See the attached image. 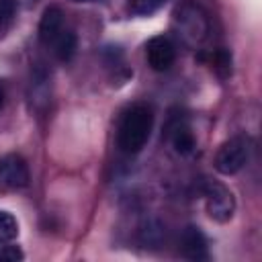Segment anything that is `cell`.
<instances>
[{
  "instance_id": "obj_1",
  "label": "cell",
  "mask_w": 262,
  "mask_h": 262,
  "mask_svg": "<svg viewBox=\"0 0 262 262\" xmlns=\"http://www.w3.org/2000/svg\"><path fill=\"white\" fill-rule=\"evenodd\" d=\"M154 127V113L151 106L139 102L129 106L119 123V131H117V143L121 147V151L125 154H137L145 147L149 133Z\"/></svg>"
},
{
  "instance_id": "obj_2",
  "label": "cell",
  "mask_w": 262,
  "mask_h": 262,
  "mask_svg": "<svg viewBox=\"0 0 262 262\" xmlns=\"http://www.w3.org/2000/svg\"><path fill=\"white\" fill-rule=\"evenodd\" d=\"M172 27L176 37L186 47H192V49L201 47L211 33V20L207 10L192 0H184L182 4L176 6L172 16Z\"/></svg>"
},
{
  "instance_id": "obj_3",
  "label": "cell",
  "mask_w": 262,
  "mask_h": 262,
  "mask_svg": "<svg viewBox=\"0 0 262 262\" xmlns=\"http://www.w3.org/2000/svg\"><path fill=\"white\" fill-rule=\"evenodd\" d=\"M201 194L205 199V207H207V213L211 219L225 223L233 217L235 201H233L231 190L225 184H221L217 180H203Z\"/></svg>"
},
{
  "instance_id": "obj_4",
  "label": "cell",
  "mask_w": 262,
  "mask_h": 262,
  "mask_svg": "<svg viewBox=\"0 0 262 262\" xmlns=\"http://www.w3.org/2000/svg\"><path fill=\"white\" fill-rule=\"evenodd\" d=\"M250 158V141L244 135H235L231 139H227L225 143H221V147L215 154V168L217 172L231 176L237 174Z\"/></svg>"
},
{
  "instance_id": "obj_5",
  "label": "cell",
  "mask_w": 262,
  "mask_h": 262,
  "mask_svg": "<svg viewBox=\"0 0 262 262\" xmlns=\"http://www.w3.org/2000/svg\"><path fill=\"white\" fill-rule=\"evenodd\" d=\"M29 184V166L18 154H6L0 158V186L18 190Z\"/></svg>"
},
{
  "instance_id": "obj_6",
  "label": "cell",
  "mask_w": 262,
  "mask_h": 262,
  "mask_svg": "<svg viewBox=\"0 0 262 262\" xmlns=\"http://www.w3.org/2000/svg\"><path fill=\"white\" fill-rule=\"evenodd\" d=\"M145 57H147V63L151 70L166 72L172 68V63L176 59V47L168 37L156 35L145 43Z\"/></svg>"
},
{
  "instance_id": "obj_7",
  "label": "cell",
  "mask_w": 262,
  "mask_h": 262,
  "mask_svg": "<svg viewBox=\"0 0 262 262\" xmlns=\"http://www.w3.org/2000/svg\"><path fill=\"white\" fill-rule=\"evenodd\" d=\"M66 31H68V25H66V16H63L61 8L59 6L45 8V12L41 16V23H39V39H41V43L51 47Z\"/></svg>"
},
{
  "instance_id": "obj_8",
  "label": "cell",
  "mask_w": 262,
  "mask_h": 262,
  "mask_svg": "<svg viewBox=\"0 0 262 262\" xmlns=\"http://www.w3.org/2000/svg\"><path fill=\"white\" fill-rule=\"evenodd\" d=\"M180 252L188 260H196V262L207 260L209 258V248H207L205 233L194 225H186L182 229V235H180Z\"/></svg>"
},
{
  "instance_id": "obj_9",
  "label": "cell",
  "mask_w": 262,
  "mask_h": 262,
  "mask_svg": "<svg viewBox=\"0 0 262 262\" xmlns=\"http://www.w3.org/2000/svg\"><path fill=\"white\" fill-rule=\"evenodd\" d=\"M170 141H172L176 154H180V156H190L196 147L194 135L188 129V125H184V123H174L170 127Z\"/></svg>"
},
{
  "instance_id": "obj_10",
  "label": "cell",
  "mask_w": 262,
  "mask_h": 262,
  "mask_svg": "<svg viewBox=\"0 0 262 262\" xmlns=\"http://www.w3.org/2000/svg\"><path fill=\"white\" fill-rule=\"evenodd\" d=\"M18 235V223L12 213L0 211V246L10 244Z\"/></svg>"
},
{
  "instance_id": "obj_11",
  "label": "cell",
  "mask_w": 262,
  "mask_h": 262,
  "mask_svg": "<svg viewBox=\"0 0 262 262\" xmlns=\"http://www.w3.org/2000/svg\"><path fill=\"white\" fill-rule=\"evenodd\" d=\"M168 0H129L127 8L135 16H149L156 10H160Z\"/></svg>"
},
{
  "instance_id": "obj_12",
  "label": "cell",
  "mask_w": 262,
  "mask_h": 262,
  "mask_svg": "<svg viewBox=\"0 0 262 262\" xmlns=\"http://www.w3.org/2000/svg\"><path fill=\"white\" fill-rule=\"evenodd\" d=\"M12 14H14V2L12 0H0V37L10 27Z\"/></svg>"
},
{
  "instance_id": "obj_13",
  "label": "cell",
  "mask_w": 262,
  "mask_h": 262,
  "mask_svg": "<svg viewBox=\"0 0 262 262\" xmlns=\"http://www.w3.org/2000/svg\"><path fill=\"white\" fill-rule=\"evenodd\" d=\"M25 254L16 248V246H0V262H16V260H23Z\"/></svg>"
},
{
  "instance_id": "obj_14",
  "label": "cell",
  "mask_w": 262,
  "mask_h": 262,
  "mask_svg": "<svg viewBox=\"0 0 262 262\" xmlns=\"http://www.w3.org/2000/svg\"><path fill=\"white\" fill-rule=\"evenodd\" d=\"M2 106H4V88L0 84V111H2Z\"/></svg>"
},
{
  "instance_id": "obj_15",
  "label": "cell",
  "mask_w": 262,
  "mask_h": 262,
  "mask_svg": "<svg viewBox=\"0 0 262 262\" xmlns=\"http://www.w3.org/2000/svg\"><path fill=\"white\" fill-rule=\"evenodd\" d=\"M74 2H98V0H74Z\"/></svg>"
},
{
  "instance_id": "obj_16",
  "label": "cell",
  "mask_w": 262,
  "mask_h": 262,
  "mask_svg": "<svg viewBox=\"0 0 262 262\" xmlns=\"http://www.w3.org/2000/svg\"><path fill=\"white\" fill-rule=\"evenodd\" d=\"M27 2H37V0H27Z\"/></svg>"
}]
</instances>
